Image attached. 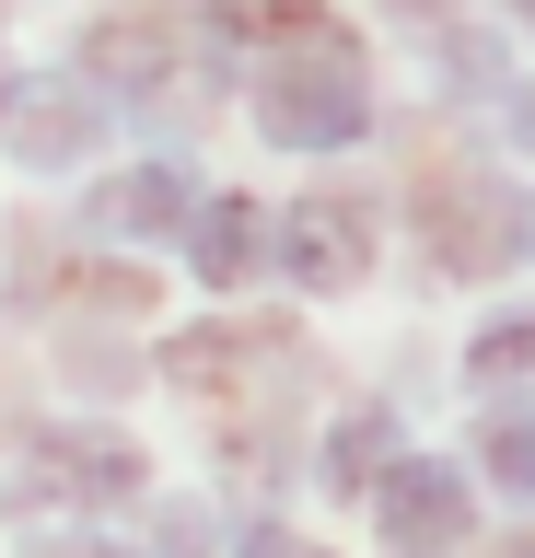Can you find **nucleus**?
I'll use <instances>...</instances> for the list:
<instances>
[{
  "label": "nucleus",
  "instance_id": "423d86ee",
  "mask_svg": "<svg viewBox=\"0 0 535 558\" xmlns=\"http://www.w3.org/2000/svg\"><path fill=\"white\" fill-rule=\"evenodd\" d=\"M94 209H106L117 233H186V221H198V186H186V174H117Z\"/></svg>",
  "mask_w": 535,
  "mask_h": 558
},
{
  "label": "nucleus",
  "instance_id": "ddd939ff",
  "mask_svg": "<svg viewBox=\"0 0 535 558\" xmlns=\"http://www.w3.org/2000/svg\"><path fill=\"white\" fill-rule=\"evenodd\" d=\"M524 12H535V0H524Z\"/></svg>",
  "mask_w": 535,
  "mask_h": 558
},
{
  "label": "nucleus",
  "instance_id": "9d476101",
  "mask_svg": "<svg viewBox=\"0 0 535 558\" xmlns=\"http://www.w3.org/2000/svg\"><path fill=\"white\" fill-rule=\"evenodd\" d=\"M245 558H315L303 535H245Z\"/></svg>",
  "mask_w": 535,
  "mask_h": 558
},
{
  "label": "nucleus",
  "instance_id": "39448f33",
  "mask_svg": "<svg viewBox=\"0 0 535 558\" xmlns=\"http://www.w3.org/2000/svg\"><path fill=\"white\" fill-rule=\"evenodd\" d=\"M256 256H268V209L256 198H210L198 209V279H210V291H233Z\"/></svg>",
  "mask_w": 535,
  "mask_h": 558
},
{
  "label": "nucleus",
  "instance_id": "f257e3e1",
  "mask_svg": "<svg viewBox=\"0 0 535 558\" xmlns=\"http://www.w3.org/2000/svg\"><path fill=\"white\" fill-rule=\"evenodd\" d=\"M256 129L280 151H338V140L373 129V94H361V59L350 47H280L256 70Z\"/></svg>",
  "mask_w": 535,
  "mask_h": 558
},
{
  "label": "nucleus",
  "instance_id": "1a4fd4ad",
  "mask_svg": "<svg viewBox=\"0 0 535 558\" xmlns=\"http://www.w3.org/2000/svg\"><path fill=\"white\" fill-rule=\"evenodd\" d=\"M489 477L535 500V430H524V418H512V430H489Z\"/></svg>",
  "mask_w": 535,
  "mask_h": 558
},
{
  "label": "nucleus",
  "instance_id": "20e7f679",
  "mask_svg": "<svg viewBox=\"0 0 535 558\" xmlns=\"http://www.w3.org/2000/svg\"><path fill=\"white\" fill-rule=\"evenodd\" d=\"M82 70H94L106 94H141V82L175 70V24H163V12H106V24L82 35Z\"/></svg>",
  "mask_w": 535,
  "mask_h": 558
},
{
  "label": "nucleus",
  "instance_id": "9b49d317",
  "mask_svg": "<svg viewBox=\"0 0 535 558\" xmlns=\"http://www.w3.org/2000/svg\"><path fill=\"white\" fill-rule=\"evenodd\" d=\"M47 558H106V547H82V535H71V547H47Z\"/></svg>",
  "mask_w": 535,
  "mask_h": 558
},
{
  "label": "nucleus",
  "instance_id": "0eeeda50",
  "mask_svg": "<svg viewBox=\"0 0 535 558\" xmlns=\"http://www.w3.org/2000/svg\"><path fill=\"white\" fill-rule=\"evenodd\" d=\"M524 361H535V314H512V326H489V338L465 349V373H477V384H512Z\"/></svg>",
  "mask_w": 535,
  "mask_h": 558
},
{
  "label": "nucleus",
  "instance_id": "f03ea898",
  "mask_svg": "<svg viewBox=\"0 0 535 558\" xmlns=\"http://www.w3.org/2000/svg\"><path fill=\"white\" fill-rule=\"evenodd\" d=\"M280 244H291V279H303V291H350V279L373 268V209L326 186V198H303L280 221Z\"/></svg>",
  "mask_w": 535,
  "mask_h": 558
},
{
  "label": "nucleus",
  "instance_id": "f8f14e48",
  "mask_svg": "<svg viewBox=\"0 0 535 558\" xmlns=\"http://www.w3.org/2000/svg\"><path fill=\"white\" fill-rule=\"evenodd\" d=\"M512 558H535V523H524V547H512Z\"/></svg>",
  "mask_w": 535,
  "mask_h": 558
},
{
  "label": "nucleus",
  "instance_id": "7ed1b4c3",
  "mask_svg": "<svg viewBox=\"0 0 535 558\" xmlns=\"http://www.w3.org/2000/svg\"><path fill=\"white\" fill-rule=\"evenodd\" d=\"M385 547L396 558H430V547H454L465 535V477L454 465H430V453H408V465H385Z\"/></svg>",
  "mask_w": 535,
  "mask_h": 558
},
{
  "label": "nucleus",
  "instance_id": "6e6552de",
  "mask_svg": "<svg viewBox=\"0 0 535 558\" xmlns=\"http://www.w3.org/2000/svg\"><path fill=\"white\" fill-rule=\"evenodd\" d=\"M373 453H385V418H361V430H338V442H326V488H373V477H385Z\"/></svg>",
  "mask_w": 535,
  "mask_h": 558
}]
</instances>
